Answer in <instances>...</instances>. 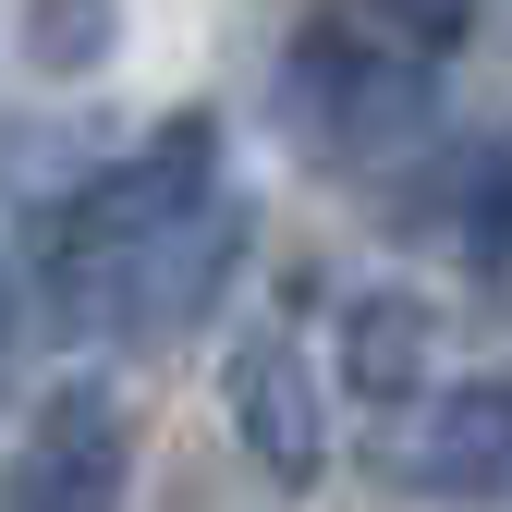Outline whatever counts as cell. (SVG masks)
I'll list each match as a JSON object with an SVG mask.
<instances>
[{"label": "cell", "instance_id": "obj_9", "mask_svg": "<svg viewBox=\"0 0 512 512\" xmlns=\"http://www.w3.org/2000/svg\"><path fill=\"white\" fill-rule=\"evenodd\" d=\"M464 256H476V269H500V256H512V135L476 159V183H464Z\"/></svg>", "mask_w": 512, "mask_h": 512}, {"label": "cell", "instance_id": "obj_4", "mask_svg": "<svg viewBox=\"0 0 512 512\" xmlns=\"http://www.w3.org/2000/svg\"><path fill=\"white\" fill-rule=\"evenodd\" d=\"M122 500H135V415L98 366H74L13 452V512H122Z\"/></svg>", "mask_w": 512, "mask_h": 512}, {"label": "cell", "instance_id": "obj_6", "mask_svg": "<svg viewBox=\"0 0 512 512\" xmlns=\"http://www.w3.org/2000/svg\"><path fill=\"white\" fill-rule=\"evenodd\" d=\"M220 403H232V439L256 452L269 488H317V476H330V403H317V366H305L281 330H256V342L232 354Z\"/></svg>", "mask_w": 512, "mask_h": 512}, {"label": "cell", "instance_id": "obj_3", "mask_svg": "<svg viewBox=\"0 0 512 512\" xmlns=\"http://www.w3.org/2000/svg\"><path fill=\"white\" fill-rule=\"evenodd\" d=\"M208 196H220V122L183 110V122H159L122 171H98L86 196L49 208V269H86V256L135 244V232H171V220H196Z\"/></svg>", "mask_w": 512, "mask_h": 512}, {"label": "cell", "instance_id": "obj_5", "mask_svg": "<svg viewBox=\"0 0 512 512\" xmlns=\"http://www.w3.org/2000/svg\"><path fill=\"white\" fill-rule=\"evenodd\" d=\"M378 476L415 500H512V378H452L403 403V427L378 439Z\"/></svg>", "mask_w": 512, "mask_h": 512}, {"label": "cell", "instance_id": "obj_1", "mask_svg": "<svg viewBox=\"0 0 512 512\" xmlns=\"http://www.w3.org/2000/svg\"><path fill=\"white\" fill-rule=\"evenodd\" d=\"M281 122L305 159L330 171H391L439 135V86H427V49L378 37V25H317L281 49Z\"/></svg>", "mask_w": 512, "mask_h": 512}, {"label": "cell", "instance_id": "obj_7", "mask_svg": "<svg viewBox=\"0 0 512 512\" xmlns=\"http://www.w3.org/2000/svg\"><path fill=\"white\" fill-rule=\"evenodd\" d=\"M427 354H439V305H427V293L378 281V293L342 305V391H354V403H378V415L427 403Z\"/></svg>", "mask_w": 512, "mask_h": 512}, {"label": "cell", "instance_id": "obj_8", "mask_svg": "<svg viewBox=\"0 0 512 512\" xmlns=\"http://www.w3.org/2000/svg\"><path fill=\"white\" fill-rule=\"evenodd\" d=\"M110 37H122L110 0H25V61L37 74H98Z\"/></svg>", "mask_w": 512, "mask_h": 512}, {"label": "cell", "instance_id": "obj_11", "mask_svg": "<svg viewBox=\"0 0 512 512\" xmlns=\"http://www.w3.org/2000/svg\"><path fill=\"white\" fill-rule=\"evenodd\" d=\"M13 342H25V281L0 269V354H13Z\"/></svg>", "mask_w": 512, "mask_h": 512}, {"label": "cell", "instance_id": "obj_10", "mask_svg": "<svg viewBox=\"0 0 512 512\" xmlns=\"http://www.w3.org/2000/svg\"><path fill=\"white\" fill-rule=\"evenodd\" d=\"M464 13H476V0H366V25H378V37H403V49H452Z\"/></svg>", "mask_w": 512, "mask_h": 512}, {"label": "cell", "instance_id": "obj_2", "mask_svg": "<svg viewBox=\"0 0 512 512\" xmlns=\"http://www.w3.org/2000/svg\"><path fill=\"white\" fill-rule=\"evenodd\" d=\"M232 256H244V208H232V196H208L196 220L135 232V244L86 256V269H61V305H74V317H110L122 342H171V330H196V317L220 305Z\"/></svg>", "mask_w": 512, "mask_h": 512}]
</instances>
